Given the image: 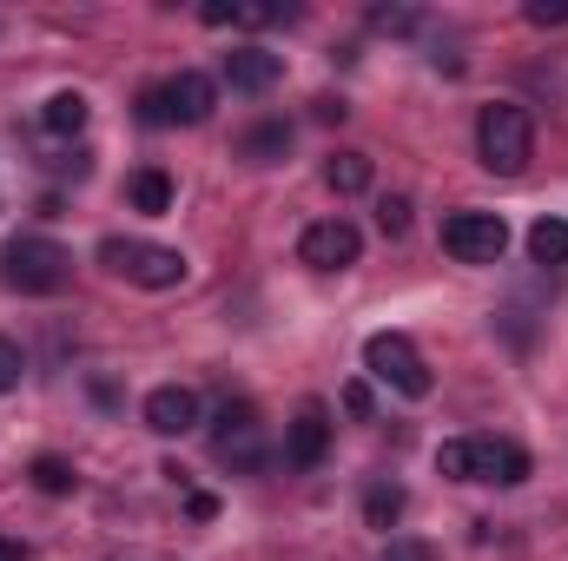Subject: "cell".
Listing matches in <instances>:
<instances>
[{"mask_svg":"<svg viewBox=\"0 0 568 561\" xmlns=\"http://www.w3.org/2000/svg\"><path fill=\"white\" fill-rule=\"evenodd\" d=\"M436 476L516 489V482H529V449L523 442H503V436H456V442L436 449Z\"/></svg>","mask_w":568,"mask_h":561,"instance_id":"6da1fadb","label":"cell"},{"mask_svg":"<svg viewBox=\"0 0 568 561\" xmlns=\"http://www.w3.org/2000/svg\"><path fill=\"white\" fill-rule=\"evenodd\" d=\"M476 152L496 178H523L529 159H536V120L516 106V100H496L476 113Z\"/></svg>","mask_w":568,"mask_h":561,"instance_id":"7a4b0ae2","label":"cell"},{"mask_svg":"<svg viewBox=\"0 0 568 561\" xmlns=\"http://www.w3.org/2000/svg\"><path fill=\"white\" fill-rule=\"evenodd\" d=\"M0 278L13 284V290H27V297H53L73 278V252L53 245V238H13L0 252Z\"/></svg>","mask_w":568,"mask_h":561,"instance_id":"3957f363","label":"cell"},{"mask_svg":"<svg viewBox=\"0 0 568 561\" xmlns=\"http://www.w3.org/2000/svg\"><path fill=\"white\" fill-rule=\"evenodd\" d=\"M100 265L120 272V278H133V284H145V290L185 284V258H179L172 245H145V238H106V245H100Z\"/></svg>","mask_w":568,"mask_h":561,"instance_id":"277c9868","label":"cell"},{"mask_svg":"<svg viewBox=\"0 0 568 561\" xmlns=\"http://www.w3.org/2000/svg\"><path fill=\"white\" fill-rule=\"evenodd\" d=\"M364 370H371L377 384L404 390V397H429V364L417 357V344H410L404 330H377V337L364 344Z\"/></svg>","mask_w":568,"mask_h":561,"instance_id":"5b68a950","label":"cell"},{"mask_svg":"<svg viewBox=\"0 0 568 561\" xmlns=\"http://www.w3.org/2000/svg\"><path fill=\"white\" fill-rule=\"evenodd\" d=\"M443 252L456 265H496L509 252V225L503 212H449L443 218Z\"/></svg>","mask_w":568,"mask_h":561,"instance_id":"8992f818","label":"cell"},{"mask_svg":"<svg viewBox=\"0 0 568 561\" xmlns=\"http://www.w3.org/2000/svg\"><path fill=\"white\" fill-rule=\"evenodd\" d=\"M212 456L232 462V469H258L265 462V422H258V410L245 397L219 404V417H212Z\"/></svg>","mask_w":568,"mask_h":561,"instance_id":"52a82bcc","label":"cell"},{"mask_svg":"<svg viewBox=\"0 0 568 561\" xmlns=\"http://www.w3.org/2000/svg\"><path fill=\"white\" fill-rule=\"evenodd\" d=\"M357 252H364V238H357L351 218H317V225H304V238H297V258H304L311 272H344V265H357Z\"/></svg>","mask_w":568,"mask_h":561,"instance_id":"ba28073f","label":"cell"},{"mask_svg":"<svg viewBox=\"0 0 568 561\" xmlns=\"http://www.w3.org/2000/svg\"><path fill=\"white\" fill-rule=\"evenodd\" d=\"M331 456V410L324 404H297V417L284 422V462L291 469H317Z\"/></svg>","mask_w":568,"mask_h":561,"instance_id":"9c48e42d","label":"cell"},{"mask_svg":"<svg viewBox=\"0 0 568 561\" xmlns=\"http://www.w3.org/2000/svg\"><path fill=\"white\" fill-rule=\"evenodd\" d=\"M165 106H172V126H205L212 106H219V80L212 73H172L165 80Z\"/></svg>","mask_w":568,"mask_h":561,"instance_id":"30bf717a","label":"cell"},{"mask_svg":"<svg viewBox=\"0 0 568 561\" xmlns=\"http://www.w3.org/2000/svg\"><path fill=\"white\" fill-rule=\"evenodd\" d=\"M145 429H152V436H185V429H199V397H192L185 384H159V390L145 397Z\"/></svg>","mask_w":568,"mask_h":561,"instance_id":"8fae6325","label":"cell"},{"mask_svg":"<svg viewBox=\"0 0 568 561\" xmlns=\"http://www.w3.org/2000/svg\"><path fill=\"white\" fill-rule=\"evenodd\" d=\"M284 73L278 53H265V47H232L225 53V80H232V93H272Z\"/></svg>","mask_w":568,"mask_h":561,"instance_id":"7c38bea8","label":"cell"},{"mask_svg":"<svg viewBox=\"0 0 568 561\" xmlns=\"http://www.w3.org/2000/svg\"><path fill=\"white\" fill-rule=\"evenodd\" d=\"M40 126H47L53 140H80V133H87V93H53V100L40 106Z\"/></svg>","mask_w":568,"mask_h":561,"instance_id":"4fadbf2b","label":"cell"},{"mask_svg":"<svg viewBox=\"0 0 568 561\" xmlns=\"http://www.w3.org/2000/svg\"><path fill=\"white\" fill-rule=\"evenodd\" d=\"M126 198H133V212H145V218H165V212H172V178H165L159 165H145V172H133Z\"/></svg>","mask_w":568,"mask_h":561,"instance_id":"5bb4252c","label":"cell"},{"mask_svg":"<svg viewBox=\"0 0 568 561\" xmlns=\"http://www.w3.org/2000/svg\"><path fill=\"white\" fill-rule=\"evenodd\" d=\"M371 178H377L371 152H337V159L324 165V185H331V192H371Z\"/></svg>","mask_w":568,"mask_h":561,"instance_id":"9a60e30c","label":"cell"},{"mask_svg":"<svg viewBox=\"0 0 568 561\" xmlns=\"http://www.w3.org/2000/svg\"><path fill=\"white\" fill-rule=\"evenodd\" d=\"M529 258L536 265H568V218H536L529 225Z\"/></svg>","mask_w":568,"mask_h":561,"instance_id":"2e32d148","label":"cell"},{"mask_svg":"<svg viewBox=\"0 0 568 561\" xmlns=\"http://www.w3.org/2000/svg\"><path fill=\"white\" fill-rule=\"evenodd\" d=\"M239 152H245L252 165H272V159H284V152H291V126H284V120H265V126H252V133H245V145H239Z\"/></svg>","mask_w":568,"mask_h":561,"instance_id":"e0dca14e","label":"cell"},{"mask_svg":"<svg viewBox=\"0 0 568 561\" xmlns=\"http://www.w3.org/2000/svg\"><path fill=\"white\" fill-rule=\"evenodd\" d=\"M397 516H404V489H397V482H371V496H364V522L390 536Z\"/></svg>","mask_w":568,"mask_h":561,"instance_id":"ac0fdd59","label":"cell"},{"mask_svg":"<svg viewBox=\"0 0 568 561\" xmlns=\"http://www.w3.org/2000/svg\"><path fill=\"white\" fill-rule=\"evenodd\" d=\"M27 476H33V489H40V496H73V482H80L67 456H33V469H27Z\"/></svg>","mask_w":568,"mask_h":561,"instance_id":"d6986e66","label":"cell"},{"mask_svg":"<svg viewBox=\"0 0 568 561\" xmlns=\"http://www.w3.org/2000/svg\"><path fill=\"white\" fill-rule=\"evenodd\" d=\"M377 225H384V238H404V232H410V198L390 192V198L377 205Z\"/></svg>","mask_w":568,"mask_h":561,"instance_id":"ffe728a7","label":"cell"},{"mask_svg":"<svg viewBox=\"0 0 568 561\" xmlns=\"http://www.w3.org/2000/svg\"><path fill=\"white\" fill-rule=\"evenodd\" d=\"M377 561H436V549H429V542H417V536H390Z\"/></svg>","mask_w":568,"mask_h":561,"instance_id":"44dd1931","label":"cell"},{"mask_svg":"<svg viewBox=\"0 0 568 561\" xmlns=\"http://www.w3.org/2000/svg\"><path fill=\"white\" fill-rule=\"evenodd\" d=\"M20 370H27L20 344H13V337H0V397H7V390H20Z\"/></svg>","mask_w":568,"mask_h":561,"instance_id":"7402d4cb","label":"cell"},{"mask_svg":"<svg viewBox=\"0 0 568 561\" xmlns=\"http://www.w3.org/2000/svg\"><path fill=\"white\" fill-rule=\"evenodd\" d=\"M140 126H172V106H165V86H145V93H140Z\"/></svg>","mask_w":568,"mask_h":561,"instance_id":"603a6c76","label":"cell"},{"mask_svg":"<svg viewBox=\"0 0 568 561\" xmlns=\"http://www.w3.org/2000/svg\"><path fill=\"white\" fill-rule=\"evenodd\" d=\"M529 27H568V0H529Z\"/></svg>","mask_w":568,"mask_h":561,"instance_id":"cb8c5ba5","label":"cell"},{"mask_svg":"<svg viewBox=\"0 0 568 561\" xmlns=\"http://www.w3.org/2000/svg\"><path fill=\"white\" fill-rule=\"evenodd\" d=\"M199 20H205V27H239V0H205Z\"/></svg>","mask_w":568,"mask_h":561,"instance_id":"d4e9b609","label":"cell"},{"mask_svg":"<svg viewBox=\"0 0 568 561\" xmlns=\"http://www.w3.org/2000/svg\"><path fill=\"white\" fill-rule=\"evenodd\" d=\"M344 410H351V417L364 422L371 410H377V404H371V390H364V384H351V390H344Z\"/></svg>","mask_w":568,"mask_h":561,"instance_id":"484cf974","label":"cell"},{"mask_svg":"<svg viewBox=\"0 0 568 561\" xmlns=\"http://www.w3.org/2000/svg\"><path fill=\"white\" fill-rule=\"evenodd\" d=\"M185 509H192V522H212L219 516V496H185Z\"/></svg>","mask_w":568,"mask_h":561,"instance_id":"4316f807","label":"cell"},{"mask_svg":"<svg viewBox=\"0 0 568 561\" xmlns=\"http://www.w3.org/2000/svg\"><path fill=\"white\" fill-rule=\"evenodd\" d=\"M0 561H27V549H20V542H7V536H0Z\"/></svg>","mask_w":568,"mask_h":561,"instance_id":"83f0119b","label":"cell"}]
</instances>
